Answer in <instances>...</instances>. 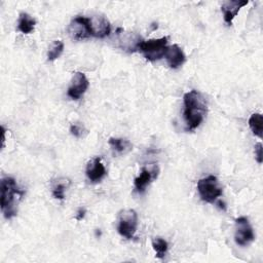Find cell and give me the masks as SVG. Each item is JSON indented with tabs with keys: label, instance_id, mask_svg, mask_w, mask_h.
Returning <instances> with one entry per match:
<instances>
[{
	"label": "cell",
	"instance_id": "19",
	"mask_svg": "<svg viewBox=\"0 0 263 263\" xmlns=\"http://www.w3.org/2000/svg\"><path fill=\"white\" fill-rule=\"evenodd\" d=\"M64 50V43L61 40H54L50 44L47 51V60L49 62H53L61 57Z\"/></svg>",
	"mask_w": 263,
	"mask_h": 263
},
{
	"label": "cell",
	"instance_id": "7",
	"mask_svg": "<svg viewBox=\"0 0 263 263\" xmlns=\"http://www.w3.org/2000/svg\"><path fill=\"white\" fill-rule=\"evenodd\" d=\"M114 40L117 47L127 52H135L136 50H138L141 42L143 41L140 35L134 32H124L121 29H118L116 31Z\"/></svg>",
	"mask_w": 263,
	"mask_h": 263
},
{
	"label": "cell",
	"instance_id": "16",
	"mask_svg": "<svg viewBox=\"0 0 263 263\" xmlns=\"http://www.w3.org/2000/svg\"><path fill=\"white\" fill-rule=\"evenodd\" d=\"M36 21L27 12H21L17 21V30L24 34H30L34 31Z\"/></svg>",
	"mask_w": 263,
	"mask_h": 263
},
{
	"label": "cell",
	"instance_id": "10",
	"mask_svg": "<svg viewBox=\"0 0 263 263\" xmlns=\"http://www.w3.org/2000/svg\"><path fill=\"white\" fill-rule=\"evenodd\" d=\"M89 18V28L91 36L96 38H105L111 32L109 21L103 15H93Z\"/></svg>",
	"mask_w": 263,
	"mask_h": 263
},
{
	"label": "cell",
	"instance_id": "3",
	"mask_svg": "<svg viewBox=\"0 0 263 263\" xmlns=\"http://www.w3.org/2000/svg\"><path fill=\"white\" fill-rule=\"evenodd\" d=\"M198 194L204 202L214 203L222 195V188L219 184L218 178L215 176H208L197 182Z\"/></svg>",
	"mask_w": 263,
	"mask_h": 263
},
{
	"label": "cell",
	"instance_id": "9",
	"mask_svg": "<svg viewBox=\"0 0 263 263\" xmlns=\"http://www.w3.org/2000/svg\"><path fill=\"white\" fill-rule=\"evenodd\" d=\"M89 85L88 79L82 72H76L71 80L70 86L68 87L67 95L72 100H78L87 90Z\"/></svg>",
	"mask_w": 263,
	"mask_h": 263
},
{
	"label": "cell",
	"instance_id": "17",
	"mask_svg": "<svg viewBox=\"0 0 263 263\" xmlns=\"http://www.w3.org/2000/svg\"><path fill=\"white\" fill-rule=\"evenodd\" d=\"M249 126L253 134L259 138L263 136V116L260 113H254L249 118Z\"/></svg>",
	"mask_w": 263,
	"mask_h": 263
},
{
	"label": "cell",
	"instance_id": "11",
	"mask_svg": "<svg viewBox=\"0 0 263 263\" xmlns=\"http://www.w3.org/2000/svg\"><path fill=\"white\" fill-rule=\"evenodd\" d=\"M86 177L92 183L100 182L107 174L104 164L102 163L101 157H95L88 161L85 171Z\"/></svg>",
	"mask_w": 263,
	"mask_h": 263
},
{
	"label": "cell",
	"instance_id": "6",
	"mask_svg": "<svg viewBox=\"0 0 263 263\" xmlns=\"http://www.w3.org/2000/svg\"><path fill=\"white\" fill-rule=\"evenodd\" d=\"M255 239L253 228L247 217H239L235 220L234 240L239 247H247Z\"/></svg>",
	"mask_w": 263,
	"mask_h": 263
},
{
	"label": "cell",
	"instance_id": "14",
	"mask_svg": "<svg viewBox=\"0 0 263 263\" xmlns=\"http://www.w3.org/2000/svg\"><path fill=\"white\" fill-rule=\"evenodd\" d=\"M157 174H158L157 167H154L153 171H150L147 167H142L141 174L134 181L136 191H138L139 193L144 192L146 187L151 183V181L157 177Z\"/></svg>",
	"mask_w": 263,
	"mask_h": 263
},
{
	"label": "cell",
	"instance_id": "2",
	"mask_svg": "<svg viewBox=\"0 0 263 263\" xmlns=\"http://www.w3.org/2000/svg\"><path fill=\"white\" fill-rule=\"evenodd\" d=\"M0 205L1 212L6 219H11L17 213V204L25 192L17 186L15 180L11 177H5L0 185Z\"/></svg>",
	"mask_w": 263,
	"mask_h": 263
},
{
	"label": "cell",
	"instance_id": "1",
	"mask_svg": "<svg viewBox=\"0 0 263 263\" xmlns=\"http://www.w3.org/2000/svg\"><path fill=\"white\" fill-rule=\"evenodd\" d=\"M183 104V115L187 124V130H194L201 124L206 115V101L201 92L191 89L184 95Z\"/></svg>",
	"mask_w": 263,
	"mask_h": 263
},
{
	"label": "cell",
	"instance_id": "8",
	"mask_svg": "<svg viewBox=\"0 0 263 263\" xmlns=\"http://www.w3.org/2000/svg\"><path fill=\"white\" fill-rule=\"evenodd\" d=\"M68 33L74 40H84L91 36L89 28V18L85 16H76L71 21L68 27Z\"/></svg>",
	"mask_w": 263,
	"mask_h": 263
},
{
	"label": "cell",
	"instance_id": "12",
	"mask_svg": "<svg viewBox=\"0 0 263 263\" xmlns=\"http://www.w3.org/2000/svg\"><path fill=\"white\" fill-rule=\"evenodd\" d=\"M249 1H240V0H228L222 3L221 10L223 12L224 21L227 25H231L233 18L237 15L239 9L246 6Z\"/></svg>",
	"mask_w": 263,
	"mask_h": 263
},
{
	"label": "cell",
	"instance_id": "15",
	"mask_svg": "<svg viewBox=\"0 0 263 263\" xmlns=\"http://www.w3.org/2000/svg\"><path fill=\"white\" fill-rule=\"evenodd\" d=\"M108 143L112 151L117 155H124L133 149L132 143L123 138H110Z\"/></svg>",
	"mask_w": 263,
	"mask_h": 263
},
{
	"label": "cell",
	"instance_id": "21",
	"mask_svg": "<svg viewBox=\"0 0 263 263\" xmlns=\"http://www.w3.org/2000/svg\"><path fill=\"white\" fill-rule=\"evenodd\" d=\"M70 133L71 135H73L75 138H83L86 134H87V130L84 128L83 125H80V124H77V123H74L70 126Z\"/></svg>",
	"mask_w": 263,
	"mask_h": 263
},
{
	"label": "cell",
	"instance_id": "5",
	"mask_svg": "<svg viewBox=\"0 0 263 263\" xmlns=\"http://www.w3.org/2000/svg\"><path fill=\"white\" fill-rule=\"evenodd\" d=\"M139 49L145 59L150 62L160 60L165 55L167 49V37L150 39L147 41L143 40L139 46Z\"/></svg>",
	"mask_w": 263,
	"mask_h": 263
},
{
	"label": "cell",
	"instance_id": "23",
	"mask_svg": "<svg viewBox=\"0 0 263 263\" xmlns=\"http://www.w3.org/2000/svg\"><path fill=\"white\" fill-rule=\"evenodd\" d=\"M85 213H86L85 209H82V208H80V209L78 210V212H77V215H76V220H78V221H81V220L84 218V216H85Z\"/></svg>",
	"mask_w": 263,
	"mask_h": 263
},
{
	"label": "cell",
	"instance_id": "13",
	"mask_svg": "<svg viewBox=\"0 0 263 263\" xmlns=\"http://www.w3.org/2000/svg\"><path fill=\"white\" fill-rule=\"evenodd\" d=\"M164 57L167 61L168 66L173 69L180 68L186 62L185 53L183 52L182 48L178 44H173L171 46H167Z\"/></svg>",
	"mask_w": 263,
	"mask_h": 263
},
{
	"label": "cell",
	"instance_id": "18",
	"mask_svg": "<svg viewBox=\"0 0 263 263\" xmlns=\"http://www.w3.org/2000/svg\"><path fill=\"white\" fill-rule=\"evenodd\" d=\"M70 185V180L68 179H58L52 184V196L57 199L63 200L65 198V191L67 190L68 186Z\"/></svg>",
	"mask_w": 263,
	"mask_h": 263
},
{
	"label": "cell",
	"instance_id": "4",
	"mask_svg": "<svg viewBox=\"0 0 263 263\" xmlns=\"http://www.w3.org/2000/svg\"><path fill=\"white\" fill-rule=\"evenodd\" d=\"M138 227V215L133 209L121 210L117 217V231L126 239H132L135 236Z\"/></svg>",
	"mask_w": 263,
	"mask_h": 263
},
{
	"label": "cell",
	"instance_id": "22",
	"mask_svg": "<svg viewBox=\"0 0 263 263\" xmlns=\"http://www.w3.org/2000/svg\"><path fill=\"white\" fill-rule=\"evenodd\" d=\"M262 144L261 143H257L255 146V158L257 160L258 163H262L263 162V153H262Z\"/></svg>",
	"mask_w": 263,
	"mask_h": 263
},
{
	"label": "cell",
	"instance_id": "20",
	"mask_svg": "<svg viewBox=\"0 0 263 263\" xmlns=\"http://www.w3.org/2000/svg\"><path fill=\"white\" fill-rule=\"evenodd\" d=\"M152 247L156 253V257L162 259L168 250V243L161 237H154L152 239Z\"/></svg>",
	"mask_w": 263,
	"mask_h": 263
}]
</instances>
